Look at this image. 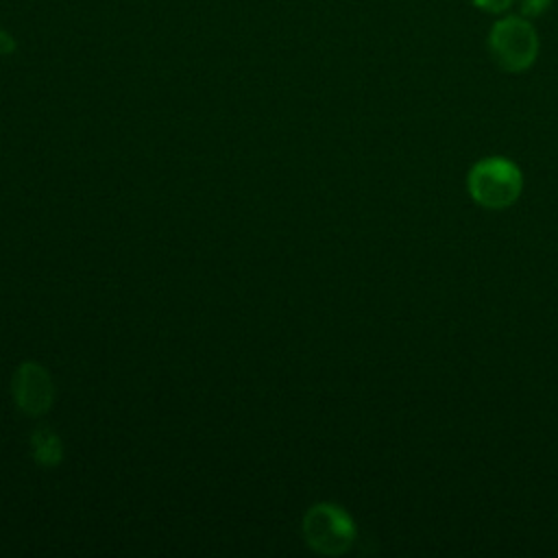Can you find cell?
<instances>
[{"label": "cell", "instance_id": "6da1fadb", "mask_svg": "<svg viewBox=\"0 0 558 558\" xmlns=\"http://www.w3.org/2000/svg\"><path fill=\"white\" fill-rule=\"evenodd\" d=\"M466 187L477 205L486 209H506L519 198L523 174L517 163L506 157H486L469 170Z\"/></svg>", "mask_w": 558, "mask_h": 558}, {"label": "cell", "instance_id": "7a4b0ae2", "mask_svg": "<svg viewBox=\"0 0 558 558\" xmlns=\"http://www.w3.org/2000/svg\"><path fill=\"white\" fill-rule=\"evenodd\" d=\"M488 52L504 72H525L538 54V33L523 15L497 20L488 33Z\"/></svg>", "mask_w": 558, "mask_h": 558}, {"label": "cell", "instance_id": "3957f363", "mask_svg": "<svg viewBox=\"0 0 558 558\" xmlns=\"http://www.w3.org/2000/svg\"><path fill=\"white\" fill-rule=\"evenodd\" d=\"M303 536L314 551L338 556L355 541V525L340 506L316 504L303 517Z\"/></svg>", "mask_w": 558, "mask_h": 558}, {"label": "cell", "instance_id": "277c9868", "mask_svg": "<svg viewBox=\"0 0 558 558\" xmlns=\"http://www.w3.org/2000/svg\"><path fill=\"white\" fill-rule=\"evenodd\" d=\"M11 395L22 412L39 416L52 405L54 386L44 366L37 362H24L11 379Z\"/></svg>", "mask_w": 558, "mask_h": 558}, {"label": "cell", "instance_id": "5b68a950", "mask_svg": "<svg viewBox=\"0 0 558 558\" xmlns=\"http://www.w3.org/2000/svg\"><path fill=\"white\" fill-rule=\"evenodd\" d=\"M31 447H33V456L39 464L44 466H54L61 458H63V447L59 436L48 429V427H39L33 432L31 438Z\"/></svg>", "mask_w": 558, "mask_h": 558}, {"label": "cell", "instance_id": "8992f818", "mask_svg": "<svg viewBox=\"0 0 558 558\" xmlns=\"http://www.w3.org/2000/svg\"><path fill=\"white\" fill-rule=\"evenodd\" d=\"M554 4V0H519V9L523 17H538L547 13V9Z\"/></svg>", "mask_w": 558, "mask_h": 558}, {"label": "cell", "instance_id": "52a82bcc", "mask_svg": "<svg viewBox=\"0 0 558 558\" xmlns=\"http://www.w3.org/2000/svg\"><path fill=\"white\" fill-rule=\"evenodd\" d=\"M477 9L486 11V13H504L510 9V4L514 0H471Z\"/></svg>", "mask_w": 558, "mask_h": 558}, {"label": "cell", "instance_id": "ba28073f", "mask_svg": "<svg viewBox=\"0 0 558 558\" xmlns=\"http://www.w3.org/2000/svg\"><path fill=\"white\" fill-rule=\"evenodd\" d=\"M11 50H13V39L4 31H0V54H7Z\"/></svg>", "mask_w": 558, "mask_h": 558}]
</instances>
